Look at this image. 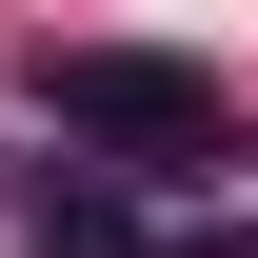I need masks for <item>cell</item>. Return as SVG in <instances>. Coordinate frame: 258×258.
I'll list each match as a JSON object with an SVG mask.
<instances>
[{"label":"cell","instance_id":"obj_2","mask_svg":"<svg viewBox=\"0 0 258 258\" xmlns=\"http://www.w3.org/2000/svg\"><path fill=\"white\" fill-rule=\"evenodd\" d=\"M139 258H258V238H238V219H159Z\"/></svg>","mask_w":258,"mask_h":258},{"label":"cell","instance_id":"obj_1","mask_svg":"<svg viewBox=\"0 0 258 258\" xmlns=\"http://www.w3.org/2000/svg\"><path fill=\"white\" fill-rule=\"evenodd\" d=\"M40 119L60 139H99L119 179H238V99L199 80V60H139V40H40Z\"/></svg>","mask_w":258,"mask_h":258}]
</instances>
